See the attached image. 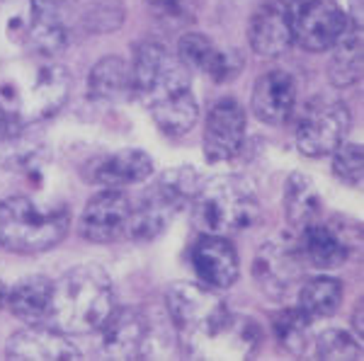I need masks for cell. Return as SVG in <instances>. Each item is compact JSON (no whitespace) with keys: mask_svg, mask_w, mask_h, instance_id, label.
Masks as SVG:
<instances>
[{"mask_svg":"<svg viewBox=\"0 0 364 361\" xmlns=\"http://www.w3.org/2000/svg\"><path fill=\"white\" fill-rule=\"evenodd\" d=\"M117 308L114 287L97 265L73 267L54 282L51 325L66 335H90L102 328Z\"/></svg>","mask_w":364,"mask_h":361,"instance_id":"1","label":"cell"},{"mask_svg":"<svg viewBox=\"0 0 364 361\" xmlns=\"http://www.w3.org/2000/svg\"><path fill=\"white\" fill-rule=\"evenodd\" d=\"M192 221L202 233L236 235L257 226L262 213L255 187L240 174H219L199 184L192 199Z\"/></svg>","mask_w":364,"mask_h":361,"instance_id":"2","label":"cell"},{"mask_svg":"<svg viewBox=\"0 0 364 361\" xmlns=\"http://www.w3.org/2000/svg\"><path fill=\"white\" fill-rule=\"evenodd\" d=\"M70 228V213L58 204H37L25 194L0 201V248L15 255H42Z\"/></svg>","mask_w":364,"mask_h":361,"instance_id":"3","label":"cell"},{"mask_svg":"<svg viewBox=\"0 0 364 361\" xmlns=\"http://www.w3.org/2000/svg\"><path fill=\"white\" fill-rule=\"evenodd\" d=\"M166 308L185 349L209 345L233 316L219 291L195 282L173 284L166 294Z\"/></svg>","mask_w":364,"mask_h":361,"instance_id":"4","label":"cell"},{"mask_svg":"<svg viewBox=\"0 0 364 361\" xmlns=\"http://www.w3.org/2000/svg\"><path fill=\"white\" fill-rule=\"evenodd\" d=\"M70 95V73L54 58H42L34 66L29 80H3L0 83V100L22 126L42 121L61 112Z\"/></svg>","mask_w":364,"mask_h":361,"instance_id":"5","label":"cell"},{"mask_svg":"<svg viewBox=\"0 0 364 361\" xmlns=\"http://www.w3.org/2000/svg\"><path fill=\"white\" fill-rule=\"evenodd\" d=\"M132 68V97L154 107L156 102L178 92L192 90V71L173 56L163 44L144 42L134 46Z\"/></svg>","mask_w":364,"mask_h":361,"instance_id":"6","label":"cell"},{"mask_svg":"<svg viewBox=\"0 0 364 361\" xmlns=\"http://www.w3.org/2000/svg\"><path fill=\"white\" fill-rule=\"evenodd\" d=\"M306 265L299 240L277 238L257 250L252 260V279L269 301H284L301 287Z\"/></svg>","mask_w":364,"mask_h":361,"instance_id":"7","label":"cell"},{"mask_svg":"<svg viewBox=\"0 0 364 361\" xmlns=\"http://www.w3.org/2000/svg\"><path fill=\"white\" fill-rule=\"evenodd\" d=\"M294 44L304 51H331L348 27V15L338 0H287Z\"/></svg>","mask_w":364,"mask_h":361,"instance_id":"8","label":"cell"},{"mask_svg":"<svg viewBox=\"0 0 364 361\" xmlns=\"http://www.w3.org/2000/svg\"><path fill=\"white\" fill-rule=\"evenodd\" d=\"M352 114L343 102L314 100L296 121V148L309 158H326L345 141Z\"/></svg>","mask_w":364,"mask_h":361,"instance_id":"9","label":"cell"},{"mask_svg":"<svg viewBox=\"0 0 364 361\" xmlns=\"http://www.w3.org/2000/svg\"><path fill=\"white\" fill-rule=\"evenodd\" d=\"M299 245L309 265L318 270H336L350 260L352 252L360 250L362 228L348 218H321L301 231Z\"/></svg>","mask_w":364,"mask_h":361,"instance_id":"10","label":"cell"},{"mask_svg":"<svg viewBox=\"0 0 364 361\" xmlns=\"http://www.w3.org/2000/svg\"><path fill=\"white\" fill-rule=\"evenodd\" d=\"M97 333V349L105 359H141L154 347V328L136 308H114Z\"/></svg>","mask_w":364,"mask_h":361,"instance_id":"11","label":"cell"},{"mask_svg":"<svg viewBox=\"0 0 364 361\" xmlns=\"http://www.w3.org/2000/svg\"><path fill=\"white\" fill-rule=\"evenodd\" d=\"M132 199L122 189H102L85 204L78 221L80 238L92 245H109L127 238Z\"/></svg>","mask_w":364,"mask_h":361,"instance_id":"12","label":"cell"},{"mask_svg":"<svg viewBox=\"0 0 364 361\" xmlns=\"http://www.w3.org/2000/svg\"><path fill=\"white\" fill-rule=\"evenodd\" d=\"M245 143V112L238 100L221 97L209 107L204 121L202 150L209 162H226L240 153Z\"/></svg>","mask_w":364,"mask_h":361,"instance_id":"13","label":"cell"},{"mask_svg":"<svg viewBox=\"0 0 364 361\" xmlns=\"http://www.w3.org/2000/svg\"><path fill=\"white\" fill-rule=\"evenodd\" d=\"M190 262L199 282L216 291L231 289L240 277L238 250L226 235L202 233L190 250Z\"/></svg>","mask_w":364,"mask_h":361,"instance_id":"14","label":"cell"},{"mask_svg":"<svg viewBox=\"0 0 364 361\" xmlns=\"http://www.w3.org/2000/svg\"><path fill=\"white\" fill-rule=\"evenodd\" d=\"M5 357L13 361H75L83 357L80 347L66 333L51 325H29L5 342Z\"/></svg>","mask_w":364,"mask_h":361,"instance_id":"15","label":"cell"},{"mask_svg":"<svg viewBox=\"0 0 364 361\" xmlns=\"http://www.w3.org/2000/svg\"><path fill=\"white\" fill-rule=\"evenodd\" d=\"M248 42L250 49L262 58H277L284 56L294 44L289 22V8L287 0H269L260 5L250 15L248 22Z\"/></svg>","mask_w":364,"mask_h":361,"instance_id":"16","label":"cell"},{"mask_svg":"<svg viewBox=\"0 0 364 361\" xmlns=\"http://www.w3.org/2000/svg\"><path fill=\"white\" fill-rule=\"evenodd\" d=\"M250 107L257 121L267 126H282L289 121L296 107V80L287 71H267L252 85Z\"/></svg>","mask_w":364,"mask_h":361,"instance_id":"17","label":"cell"},{"mask_svg":"<svg viewBox=\"0 0 364 361\" xmlns=\"http://www.w3.org/2000/svg\"><path fill=\"white\" fill-rule=\"evenodd\" d=\"M154 174V160L146 150L122 148L92 160L85 167V179L105 189H122L141 184Z\"/></svg>","mask_w":364,"mask_h":361,"instance_id":"18","label":"cell"},{"mask_svg":"<svg viewBox=\"0 0 364 361\" xmlns=\"http://www.w3.org/2000/svg\"><path fill=\"white\" fill-rule=\"evenodd\" d=\"M58 5L49 0H32L29 5L27 42L39 58H58L68 46V27Z\"/></svg>","mask_w":364,"mask_h":361,"instance_id":"19","label":"cell"},{"mask_svg":"<svg viewBox=\"0 0 364 361\" xmlns=\"http://www.w3.org/2000/svg\"><path fill=\"white\" fill-rule=\"evenodd\" d=\"M8 308L25 325H51L54 282L44 274L20 279L8 289Z\"/></svg>","mask_w":364,"mask_h":361,"instance_id":"20","label":"cell"},{"mask_svg":"<svg viewBox=\"0 0 364 361\" xmlns=\"http://www.w3.org/2000/svg\"><path fill=\"white\" fill-rule=\"evenodd\" d=\"M175 216H178V211L151 187L149 191H144V196L136 204H132V218H129L127 238H132L134 243L156 240Z\"/></svg>","mask_w":364,"mask_h":361,"instance_id":"21","label":"cell"},{"mask_svg":"<svg viewBox=\"0 0 364 361\" xmlns=\"http://www.w3.org/2000/svg\"><path fill=\"white\" fill-rule=\"evenodd\" d=\"M87 97L95 102H122L132 97V68L122 56H105L87 73Z\"/></svg>","mask_w":364,"mask_h":361,"instance_id":"22","label":"cell"},{"mask_svg":"<svg viewBox=\"0 0 364 361\" xmlns=\"http://www.w3.org/2000/svg\"><path fill=\"white\" fill-rule=\"evenodd\" d=\"M282 204H284V218L291 228L304 231L306 226L316 223L323 216V201L318 189L301 172H291L287 177Z\"/></svg>","mask_w":364,"mask_h":361,"instance_id":"23","label":"cell"},{"mask_svg":"<svg viewBox=\"0 0 364 361\" xmlns=\"http://www.w3.org/2000/svg\"><path fill=\"white\" fill-rule=\"evenodd\" d=\"M328 78L336 87H350L362 78V25L348 17V27L331 46Z\"/></svg>","mask_w":364,"mask_h":361,"instance_id":"24","label":"cell"},{"mask_svg":"<svg viewBox=\"0 0 364 361\" xmlns=\"http://www.w3.org/2000/svg\"><path fill=\"white\" fill-rule=\"evenodd\" d=\"M151 109L156 126L161 129L166 136H185L195 129L197 119H199V104L195 100V92L185 90L178 92L173 97L156 102Z\"/></svg>","mask_w":364,"mask_h":361,"instance_id":"25","label":"cell"},{"mask_svg":"<svg viewBox=\"0 0 364 361\" xmlns=\"http://www.w3.org/2000/svg\"><path fill=\"white\" fill-rule=\"evenodd\" d=\"M343 306V284L336 277H311L299 287V308L311 318H331Z\"/></svg>","mask_w":364,"mask_h":361,"instance_id":"26","label":"cell"},{"mask_svg":"<svg viewBox=\"0 0 364 361\" xmlns=\"http://www.w3.org/2000/svg\"><path fill=\"white\" fill-rule=\"evenodd\" d=\"M311 325H314V320L299 306L284 308L272 320V335L287 354L299 357L311 347Z\"/></svg>","mask_w":364,"mask_h":361,"instance_id":"27","label":"cell"},{"mask_svg":"<svg viewBox=\"0 0 364 361\" xmlns=\"http://www.w3.org/2000/svg\"><path fill=\"white\" fill-rule=\"evenodd\" d=\"M199 184L202 182H199V172L195 167L180 165V167H168L166 172H161L154 189L180 213L182 209H187L192 204V199H195Z\"/></svg>","mask_w":364,"mask_h":361,"instance_id":"28","label":"cell"},{"mask_svg":"<svg viewBox=\"0 0 364 361\" xmlns=\"http://www.w3.org/2000/svg\"><path fill=\"white\" fill-rule=\"evenodd\" d=\"M316 357L323 361H357L362 359V345L343 328L323 330L316 337Z\"/></svg>","mask_w":364,"mask_h":361,"instance_id":"29","label":"cell"},{"mask_svg":"<svg viewBox=\"0 0 364 361\" xmlns=\"http://www.w3.org/2000/svg\"><path fill=\"white\" fill-rule=\"evenodd\" d=\"M216 51H219V46L202 32H187V34H182L178 42L180 61L185 63L190 71H202L204 75L209 73Z\"/></svg>","mask_w":364,"mask_h":361,"instance_id":"30","label":"cell"},{"mask_svg":"<svg viewBox=\"0 0 364 361\" xmlns=\"http://www.w3.org/2000/svg\"><path fill=\"white\" fill-rule=\"evenodd\" d=\"M333 172L340 182L355 184L362 182V174H364V150L360 143H340L336 150H333Z\"/></svg>","mask_w":364,"mask_h":361,"instance_id":"31","label":"cell"},{"mask_svg":"<svg viewBox=\"0 0 364 361\" xmlns=\"http://www.w3.org/2000/svg\"><path fill=\"white\" fill-rule=\"evenodd\" d=\"M122 20H124V10H122L119 3H100L92 5L85 13L83 25L87 32L92 34H105V32H114V29L122 27Z\"/></svg>","mask_w":364,"mask_h":361,"instance_id":"32","label":"cell"},{"mask_svg":"<svg viewBox=\"0 0 364 361\" xmlns=\"http://www.w3.org/2000/svg\"><path fill=\"white\" fill-rule=\"evenodd\" d=\"M146 8L156 20L166 22L170 27L187 25L192 20V5L190 0H146Z\"/></svg>","mask_w":364,"mask_h":361,"instance_id":"33","label":"cell"},{"mask_svg":"<svg viewBox=\"0 0 364 361\" xmlns=\"http://www.w3.org/2000/svg\"><path fill=\"white\" fill-rule=\"evenodd\" d=\"M22 129H25V126L17 119V114L10 112L3 104V100H0V143H8L10 138H15Z\"/></svg>","mask_w":364,"mask_h":361,"instance_id":"34","label":"cell"},{"mask_svg":"<svg viewBox=\"0 0 364 361\" xmlns=\"http://www.w3.org/2000/svg\"><path fill=\"white\" fill-rule=\"evenodd\" d=\"M355 330H357V335H362V308H357V313H355Z\"/></svg>","mask_w":364,"mask_h":361,"instance_id":"35","label":"cell"},{"mask_svg":"<svg viewBox=\"0 0 364 361\" xmlns=\"http://www.w3.org/2000/svg\"><path fill=\"white\" fill-rule=\"evenodd\" d=\"M5 304H8V287L0 282V308H3Z\"/></svg>","mask_w":364,"mask_h":361,"instance_id":"36","label":"cell"},{"mask_svg":"<svg viewBox=\"0 0 364 361\" xmlns=\"http://www.w3.org/2000/svg\"><path fill=\"white\" fill-rule=\"evenodd\" d=\"M49 3H54V5H58V8H66V5H70V3H75V0H49Z\"/></svg>","mask_w":364,"mask_h":361,"instance_id":"37","label":"cell"}]
</instances>
